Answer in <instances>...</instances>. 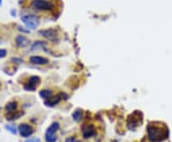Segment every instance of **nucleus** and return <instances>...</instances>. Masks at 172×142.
<instances>
[{"label":"nucleus","mask_w":172,"mask_h":142,"mask_svg":"<svg viewBox=\"0 0 172 142\" xmlns=\"http://www.w3.org/2000/svg\"><path fill=\"white\" fill-rule=\"evenodd\" d=\"M168 131L166 127H159L156 123L149 124L147 127V137L150 142H161L166 139Z\"/></svg>","instance_id":"nucleus-1"},{"label":"nucleus","mask_w":172,"mask_h":142,"mask_svg":"<svg viewBox=\"0 0 172 142\" xmlns=\"http://www.w3.org/2000/svg\"><path fill=\"white\" fill-rule=\"evenodd\" d=\"M22 21L27 28L32 29V30H34L39 25V18L34 14H27V15L22 16Z\"/></svg>","instance_id":"nucleus-2"},{"label":"nucleus","mask_w":172,"mask_h":142,"mask_svg":"<svg viewBox=\"0 0 172 142\" xmlns=\"http://www.w3.org/2000/svg\"><path fill=\"white\" fill-rule=\"evenodd\" d=\"M32 7L36 10H51L53 8V4L46 0H34L32 2Z\"/></svg>","instance_id":"nucleus-3"},{"label":"nucleus","mask_w":172,"mask_h":142,"mask_svg":"<svg viewBox=\"0 0 172 142\" xmlns=\"http://www.w3.org/2000/svg\"><path fill=\"white\" fill-rule=\"evenodd\" d=\"M18 131H19L20 134L23 137L30 136L31 134L34 133V129H33V127L26 124V123H22V124H20L19 126H18Z\"/></svg>","instance_id":"nucleus-4"},{"label":"nucleus","mask_w":172,"mask_h":142,"mask_svg":"<svg viewBox=\"0 0 172 142\" xmlns=\"http://www.w3.org/2000/svg\"><path fill=\"white\" fill-rule=\"evenodd\" d=\"M81 131H82V134H83L84 138H89L96 134V129H95V127L93 125H90V124L84 125L82 127Z\"/></svg>","instance_id":"nucleus-5"},{"label":"nucleus","mask_w":172,"mask_h":142,"mask_svg":"<svg viewBox=\"0 0 172 142\" xmlns=\"http://www.w3.org/2000/svg\"><path fill=\"white\" fill-rule=\"evenodd\" d=\"M39 82H40L39 77H38V76H32L29 79V82L24 86V88L25 90H28V91H34Z\"/></svg>","instance_id":"nucleus-6"},{"label":"nucleus","mask_w":172,"mask_h":142,"mask_svg":"<svg viewBox=\"0 0 172 142\" xmlns=\"http://www.w3.org/2000/svg\"><path fill=\"white\" fill-rule=\"evenodd\" d=\"M40 34H42L45 37L49 38V39H55L57 36V31L52 30V29H49V30H45V31H40L39 32Z\"/></svg>","instance_id":"nucleus-7"},{"label":"nucleus","mask_w":172,"mask_h":142,"mask_svg":"<svg viewBox=\"0 0 172 142\" xmlns=\"http://www.w3.org/2000/svg\"><path fill=\"white\" fill-rule=\"evenodd\" d=\"M16 43L18 47H20V48H24V47H26L29 45V39L26 38L25 36L23 35H18L17 37L16 38Z\"/></svg>","instance_id":"nucleus-8"},{"label":"nucleus","mask_w":172,"mask_h":142,"mask_svg":"<svg viewBox=\"0 0 172 142\" xmlns=\"http://www.w3.org/2000/svg\"><path fill=\"white\" fill-rule=\"evenodd\" d=\"M30 61L33 64H39V65H44L48 63V59L42 56H32L30 58Z\"/></svg>","instance_id":"nucleus-9"},{"label":"nucleus","mask_w":172,"mask_h":142,"mask_svg":"<svg viewBox=\"0 0 172 142\" xmlns=\"http://www.w3.org/2000/svg\"><path fill=\"white\" fill-rule=\"evenodd\" d=\"M59 100H60L59 96H51L48 99H46L44 103L47 106H55V105L59 102Z\"/></svg>","instance_id":"nucleus-10"},{"label":"nucleus","mask_w":172,"mask_h":142,"mask_svg":"<svg viewBox=\"0 0 172 142\" xmlns=\"http://www.w3.org/2000/svg\"><path fill=\"white\" fill-rule=\"evenodd\" d=\"M53 92L51 90H42L39 92V96L42 98H45V99H48L51 96H52Z\"/></svg>","instance_id":"nucleus-11"},{"label":"nucleus","mask_w":172,"mask_h":142,"mask_svg":"<svg viewBox=\"0 0 172 142\" xmlns=\"http://www.w3.org/2000/svg\"><path fill=\"white\" fill-rule=\"evenodd\" d=\"M57 134H52V133H48V132H46L45 134V139L47 142H56L57 140Z\"/></svg>","instance_id":"nucleus-12"},{"label":"nucleus","mask_w":172,"mask_h":142,"mask_svg":"<svg viewBox=\"0 0 172 142\" xmlns=\"http://www.w3.org/2000/svg\"><path fill=\"white\" fill-rule=\"evenodd\" d=\"M16 108H17V103L16 102H10L6 105V110L8 111V112H13L16 110Z\"/></svg>","instance_id":"nucleus-13"},{"label":"nucleus","mask_w":172,"mask_h":142,"mask_svg":"<svg viewBox=\"0 0 172 142\" xmlns=\"http://www.w3.org/2000/svg\"><path fill=\"white\" fill-rule=\"evenodd\" d=\"M59 129V124H58L57 122H54L52 125H51L48 130L46 131V132H48V133H52V134H56L57 131Z\"/></svg>","instance_id":"nucleus-14"},{"label":"nucleus","mask_w":172,"mask_h":142,"mask_svg":"<svg viewBox=\"0 0 172 142\" xmlns=\"http://www.w3.org/2000/svg\"><path fill=\"white\" fill-rule=\"evenodd\" d=\"M73 118H74V120H76V121H79L80 119H81L82 117V111L79 110V109H78V110H76L74 112H73Z\"/></svg>","instance_id":"nucleus-15"},{"label":"nucleus","mask_w":172,"mask_h":142,"mask_svg":"<svg viewBox=\"0 0 172 142\" xmlns=\"http://www.w3.org/2000/svg\"><path fill=\"white\" fill-rule=\"evenodd\" d=\"M5 128L9 131L10 133H12L13 134H16V133H17V131H16V129L14 128L13 126H11V125H6V127Z\"/></svg>","instance_id":"nucleus-16"},{"label":"nucleus","mask_w":172,"mask_h":142,"mask_svg":"<svg viewBox=\"0 0 172 142\" xmlns=\"http://www.w3.org/2000/svg\"><path fill=\"white\" fill-rule=\"evenodd\" d=\"M6 54H7L6 50L0 49V57H4V56H6Z\"/></svg>","instance_id":"nucleus-17"},{"label":"nucleus","mask_w":172,"mask_h":142,"mask_svg":"<svg viewBox=\"0 0 172 142\" xmlns=\"http://www.w3.org/2000/svg\"><path fill=\"white\" fill-rule=\"evenodd\" d=\"M25 142H40V139L39 138L35 137V138H31V139H29V140H26Z\"/></svg>","instance_id":"nucleus-18"},{"label":"nucleus","mask_w":172,"mask_h":142,"mask_svg":"<svg viewBox=\"0 0 172 142\" xmlns=\"http://www.w3.org/2000/svg\"><path fill=\"white\" fill-rule=\"evenodd\" d=\"M66 142H76V138L74 136L68 137L67 139H66Z\"/></svg>","instance_id":"nucleus-19"},{"label":"nucleus","mask_w":172,"mask_h":142,"mask_svg":"<svg viewBox=\"0 0 172 142\" xmlns=\"http://www.w3.org/2000/svg\"><path fill=\"white\" fill-rule=\"evenodd\" d=\"M1 3H2V0H0V6H1Z\"/></svg>","instance_id":"nucleus-20"},{"label":"nucleus","mask_w":172,"mask_h":142,"mask_svg":"<svg viewBox=\"0 0 172 142\" xmlns=\"http://www.w3.org/2000/svg\"><path fill=\"white\" fill-rule=\"evenodd\" d=\"M76 142H80V141H76Z\"/></svg>","instance_id":"nucleus-21"}]
</instances>
